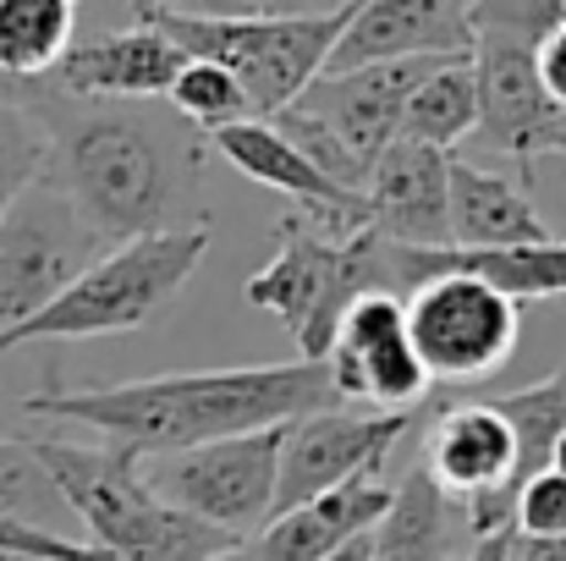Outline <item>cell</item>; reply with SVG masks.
I'll list each match as a JSON object with an SVG mask.
<instances>
[{"instance_id": "1", "label": "cell", "mask_w": 566, "mask_h": 561, "mask_svg": "<svg viewBox=\"0 0 566 561\" xmlns=\"http://www.w3.org/2000/svg\"><path fill=\"white\" fill-rule=\"evenodd\" d=\"M331 380L325 364H259V370H198L160 374L133 385H94V391H39L22 396V413L33 418H72L111 446H127L138 457H177L209 440L286 429L308 413H325Z\"/></svg>"}, {"instance_id": "2", "label": "cell", "mask_w": 566, "mask_h": 561, "mask_svg": "<svg viewBox=\"0 0 566 561\" xmlns=\"http://www.w3.org/2000/svg\"><path fill=\"white\" fill-rule=\"evenodd\" d=\"M50 133V183L94 226L105 248L171 226V209L188 187L192 149L171 127L127 105H77L33 111Z\"/></svg>"}, {"instance_id": "3", "label": "cell", "mask_w": 566, "mask_h": 561, "mask_svg": "<svg viewBox=\"0 0 566 561\" xmlns=\"http://www.w3.org/2000/svg\"><path fill=\"white\" fill-rule=\"evenodd\" d=\"M133 22L166 33L188 61L220 66L253 122H275L319 72L347 6H133Z\"/></svg>"}, {"instance_id": "4", "label": "cell", "mask_w": 566, "mask_h": 561, "mask_svg": "<svg viewBox=\"0 0 566 561\" xmlns=\"http://www.w3.org/2000/svg\"><path fill=\"white\" fill-rule=\"evenodd\" d=\"M33 457L55 479L66 512L83 523L88 546L116 561H214L231 534L166 507L144 474L138 451L127 446H72V440H33Z\"/></svg>"}, {"instance_id": "5", "label": "cell", "mask_w": 566, "mask_h": 561, "mask_svg": "<svg viewBox=\"0 0 566 561\" xmlns=\"http://www.w3.org/2000/svg\"><path fill=\"white\" fill-rule=\"evenodd\" d=\"M209 253V220H171L149 237L105 248L44 314L17 325L6 347L22 342H83V336H127L155 325L177 292L192 281V270Z\"/></svg>"}, {"instance_id": "6", "label": "cell", "mask_w": 566, "mask_h": 561, "mask_svg": "<svg viewBox=\"0 0 566 561\" xmlns=\"http://www.w3.org/2000/svg\"><path fill=\"white\" fill-rule=\"evenodd\" d=\"M566 17V0L523 6H468L473 22V94H479V144L534 166L539 155L566 160V111L545 100L534 77V44Z\"/></svg>"}, {"instance_id": "7", "label": "cell", "mask_w": 566, "mask_h": 561, "mask_svg": "<svg viewBox=\"0 0 566 561\" xmlns=\"http://www.w3.org/2000/svg\"><path fill=\"white\" fill-rule=\"evenodd\" d=\"M99 253L105 242L61 187L50 177L28 187L0 215V347L17 325L44 314Z\"/></svg>"}, {"instance_id": "8", "label": "cell", "mask_w": 566, "mask_h": 561, "mask_svg": "<svg viewBox=\"0 0 566 561\" xmlns=\"http://www.w3.org/2000/svg\"><path fill=\"white\" fill-rule=\"evenodd\" d=\"M281 435L286 429H259V435H231V440L192 446V451H177V457H144L138 474L166 507L242 540V534H259L270 523Z\"/></svg>"}, {"instance_id": "9", "label": "cell", "mask_w": 566, "mask_h": 561, "mask_svg": "<svg viewBox=\"0 0 566 561\" xmlns=\"http://www.w3.org/2000/svg\"><path fill=\"white\" fill-rule=\"evenodd\" d=\"M242 298H248L253 309L275 314V320L297 336V359H303V364H325V347H331L342 314H347L364 292H358L347 242L325 237L308 215L292 209V215L275 226V259L248 276Z\"/></svg>"}, {"instance_id": "10", "label": "cell", "mask_w": 566, "mask_h": 561, "mask_svg": "<svg viewBox=\"0 0 566 561\" xmlns=\"http://www.w3.org/2000/svg\"><path fill=\"white\" fill-rule=\"evenodd\" d=\"M407 342L434 380H484L523 342V303L468 276H434L401 298Z\"/></svg>"}, {"instance_id": "11", "label": "cell", "mask_w": 566, "mask_h": 561, "mask_svg": "<svg viewBox=\"0 0 566 561\" xmlns=\"http://www.w3.org/2000/svg\"><path fill=\"white\" fill-rule=\"evenodd\" d=\"M512 468H517V440L490 402H451L434 418L423 474L446 501H457L468 540H490L512 529V507H517Z\"/></svg>"}, {"instance_id": "12", "label": "cell", "mask_w": 566, "mask_h": 561, "mask_svg": "<svg viewBox=\"0 0 566 561\" xmlns=\"http://www.w3.org/2000/svg\"><path fill=\"white\" fill-rule=\"evenodd\" d=\"M325 380H331V402L358 413H412V402H423L429 374L407 342V320L396 298L369 292L342 314L325 347Z\"/></svg>"}, {"instance_id": "13", "label": "cell", "mask_w": 566, "mask_h": 561, "mask_svg": "<svg viewBox=\"0 0 566 561\" xmlns=\"http://www.w3.org/2000/svg\"><path fill=\"white\" fill-rule=\"evenodd\" d=\"M407 424H412V413H358V407H325V413L286 424L270 518H281L358 474H375L396 451V440L407 435Z\"/></svg>"}, {"instance_id": "14", "label": "cell", "mask_w": 566, "mask_h": 561, "mask_svg": "<svg viewBox=\"0 0 566 561\" xmlns=\"http://www.w3.org/2000/svg\"><path fill=\"white\" fill-rule=\"evenodd\" d=\"M473 61V55H468ZM446 61L434 55H418V61H385V66H358V72H336V77H314L292 111L314 116L364 172L375 166L379 155L396 144V127H401V111L412 100V89Z\"/></svg>"}, {"instance_id": "15", "label": "cell", "mask_w": 566, "mask_h": 561, "mask_svg": "<svg viewBox=\"0 0 566 561\" xmlns=\"http://www.w3.org/2000/svg\"><path fill=\"white\" fill-rule=\"evenodd\" d=\"M418 55L468 61L473 55L468 6H451V0H364V6H347V22H342L319 77L385 66V61H418Z\"/></svg>"}, {"instance_id": "16", "label": "cell", "mask_w": 566, "mask_h": 561, "mask_svg": "<svg viewBox=\"0 0 566 561\" xmlns=\"http://www.w3.org/2000/svg\"><path fill=\"white\" fill-rule=\"evenodd\" d=\"M214 155H220L231 172H242L248 183L270 187V193H286L292 209L308 215V220H314L325 237H336V242H347V237H358V231L369 226L364 193L336 187L331 177H319L270 122H237V127L214 133Z\"/></svg>"}, {"instance_id": "17", "label": "cell", "mask_w": 566, "mask_h": 561, "mask_svg": "<svg viewBox=\"0 0 566 561\" xmlns=\"http://www.w3.org/2000/svg\"><path fill=\"white\" fill-rule=\"evenodd\" d=\"M446 160L451 155H434V149H418V144H390L369 166V183H364V209H369V226L385 242H401V248H451V231H446Z\"/></svg>"}, {"instance_id": "18", "label": "cell", "mask_w": 566, "mask_h": 561, "mask_svg": "<svg viewBox=\"0 0 566 561\" xmlns=\"http://www.w3.org/2000/svg\"><path fill=\"white\" fill-rule=\"evenodd\" d=\"M182 66L188 55L166 33L133 22L127 33H99L88 44H72L50 77L61 83V94L88 100V105L94 100H160Z\"/></svg>"}, {"instance_id": "19", "label": "cell", "mask_w": 566, "mask_h": 561, "mask_svg": "<svg viewBox=\"0 0 566 561\" xmlns=\"http://www.w3.org/2000/svg\"><path fill=\"white\" fill-rule=\"evenodd\" d=\"M390 490L396 485H385L375 474H358V479H347V485H336V490H325V496H314V501H303V507H292V512H281V518H270L259 534H248L242 540V557L248 561H325L331 551H342L347 540H358V534H369L379 518H385V507H390Z\"/></svg>"}, {"instance_id": "20", "label": "cell", "mask_w": 566, "mask_h": 561, "mask_svg": "<svg viewBox=\"0 0 566 561\" xmlns=\"http://www.w3.org/2000/svg\"><path fill=\"white\" fill-rule=\"evenodd\" d=\"M446 231L451 248H534L556 242V231L539 220L523 183L484 172L462 155L446 160Z\"/></svg>"}, {"instance_id": "21", "label": "cell", "mask_w": 566, "mask_h": 561, "mask_svg": "<svg viewBox=\"0 0 566 561\" xmlns=\"http://www.w3.org/2000/svg\"><path fill=\"white\" fill-rule=\"evenodd\" d=\"M77 33L72 0H0V77L28 89L61 66Z\"/></svg>"}, {"instance_id": "22", "label": "cell", "mask_w": 566, "mask_h": 561, "mask_svg": "<svg viewBox=\"0 0 566 561\" xmlns=\"http://www.w3.org/2000/svg\"><path fill=\"white\" fill-rule=\"evenodd\" d=\"M451 501L429 485L423 468H412L375 523V561H451Z\"/></svg>"}, {"instance_id": "23", "label": "cell", "mask_w": 566, "mask_h": 561, "mask_svg": "<svg viewBox=\"0 0 566 561\" xmlns=\"http://www.w3.org/2000/svg\"><path fill=\"white\" fill-rule=\"evenodd\" d=\"M473 127H479L473 61H446V66H434L412 89L396 138L401 144H418V149H434V155H451V144H462Z\"/></svg>"}, {"instance_id": "24", "label": "cell", "mask_w": 566, "mask_h": 561, "mask_svg": "<svg viewBox=\"0 0 566 561\" xmlns=\"http://www.w3.org/2000/svg\"><path fill=\"white\" fill-rule=\"evenodd\" d=\"M490 407L506 418V429L517 440V468H512V496H517L528 479H539L551 468V446L566 435V374L523 385L512 396H495Z\"/></svg>"}, {"instance_id": "25", "label": "cell", "mask_w": 566, "mask_h": 561, "mask_svg": "<svg viewBox=\"0 0 566 561\" xmlns=\"http://www.w3.org/2000/svg\"><path fill=\"white\" fill-rule=\"evenodd\" d=\"M0 518H11L22 529H39V534H61V518H72L55 479L33 457V440H6L0 435Z\"/></svg>"}, {"instance_id": "26", "label": "cell", "mask_w": 566, "mask_h": 561, "mask_svg": "<svg viewBox=\"0 0 566 561\" xmlns=\"http://www.w3.org/2000/svg\"><path fill=\"white\" fill-rule=\"evenodd\" d=\"M166 100H171V111H177L182 122L203 127L209 138L226 133V127H237V122H253L242 89H237L220 66H209V61H188V66L177 72V83L166 89Z\"/></svg>"}, {"instance_id": "27", "label": "cell", "mask_w": 566, "mask_h": 561, "mask_svg": "<svg viewBox=\"0 0 566 561\" xmlns=\"http://www.w3.org/2000/svg\"><path fill=\"white\" fill-rule=\"evenodd\" d=\"M50 172V133L33 105H0V215Z\"/></svg>"}, {"instance_id": "28", "label": "cell", "mask_w": 566, "mask_h": 561, "mask_svg": "<svg viewBox=\"0 0 566 561\" xmlns=\"http://www.w3.org/2000/svg\"><path fill=\"white\" fill-rule=\"evenodd\" d=\"M512 529L523 540H566V479H556L551 468L539 479H528L517 490V507H512Z\"/></svg>"}, {"instance_id": "29", "label": "cell", "mask_w": 566, "mask_h": 561, "mask_svg": "<svg viewBox=\"0 0 566 561\" xmlns=\"http://www.w3.org/2000/svg\"><path fill=\"white\" fill-rule=\"evenodd\" d=\"M534 77H539L545 100L566 111V17L539 39V44H534Z\"/></svg>"}, {"instance_id": "30", "label": "cell", "mask_w": 566, "mask_h": 561, "mask_svg": "<svg viewBox=\"0 0 566 561\" xmlns=\"http://www.w3.org/2000/svg\"><path fill=\"white\" fill-rule=\"evenodd\" d=\"M325 561H375V529H369V534H358V540H347L342 551H331Z\"/></svg>"}, {"instance_id": "31", "label": "cell", "mask_w": 566, "mask_h": 561, "mask_svg": "<svg viewBox=\"0 0 566 561\" xmlns=\"http://www.w3.org/2000/svg\"><path fill=\"white\" fill-rule=\"evenodd\" d=\"M551 474H556V479H566V435L551 446Z\"/></svg>"}, {"instance_id": "32", "label": "cell", "mask_w": 566, "mask_h": 561, "mask_svg": "<svg viewBox=\"0 0 566 561\" xmlns=\"http://www.w3.org/2000/svg\"><path fill=\"white\" fill-rule=\"evenodd\" d=\"M22 94H28V89H17V83L0 77V105H22Z\"/></svg>"}, {"instance_id": "33", "label": "cell", "mask_w": 566, "mask_h": 561, "mask_svg": "<svg viewBox=\"0 0 566 561\" xmlns=\"http://www.w3.org/2000/svg\"><path fill=\"white\" fill-rule=\"evenodd\" d=\"M0 561H28V557H0Z\"/></svg>"}]
</instances>
